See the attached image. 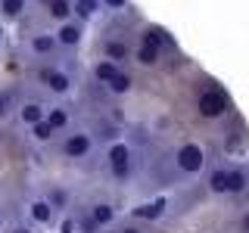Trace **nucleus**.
<instances>
[{"mask_svg": "<svg viewBox=\"0 0 249 233\" xmlns=\"http://www.w3.org/2000/svg\"><path fill=\"white\" fill-rule=\"evenodd\" d=\"M175 165L184 171V174H199L206 168V150L199 143H184L181 150L175 152Z\"/></svg>", "mask_w": 249, "mask_h": 233, "instance_id": "nucleus-1", "label": "nucleus"}, {"mask_svg": "<svg viewBox=\"0 0 249 233\" xmlns=\"http://www.w3.org/2000/svg\"><path fill=\"white\" fill-rule=\"evenodd\" d=\"M196 109H199L202 118H221V115L228 112V97H224L221 87H209V90L199 93Z\"/></svg>", "mask_w": 249, "mask_h": 233, "instance_id": "nucleus-2", "label": "nucleus"}, {"mask_svg": "<svg viewBox=\"0 0 249 233\" xmlns=\"http://www.w3.org/2000/svg\"><path fill=\"white\" fill-rule=\"evenodd\" d=\"M109 168H112V174L119 181H124L131 174V146H124V143L109 146Z\"/></svg>", "mask_w": 249, "mask_h": 233, "instance_id": "nucleus-3", "label": "nucleus"}, {"mask_svg": "<svg viewBox=\"0 0 249 233\" xmlns=\"http://www.w3.org/2000/svg\"><path fill=\"white\" fill-rule=\"evenodd\" d=\"M62 152H66L69 159H84V155L90 152V137L88 134H72L62 143Z\"/></svg>", "mask_w": 249, "mask_h": 233, "instance_id": "nucleus-4", "label": "nucleus"}, {"mask_svg": "<svg viewBox=\"0 0 249 233\" xmlns=\"http://www.w3.org/2000/svg\"><path fill=\"white\" fill-rule=\"evenodd\" d=\"M41 81H44L53 93H66L69 84H72V81H69V75H66V72H56V68H41Z\"/></svg>", "mask_w": 249, "mask_h": 233, "instance_id": "nucleus-5", "label": "nucleus"}, {"mask_svg": "<svg viewBox=\"0 0 249 233\" xmlns=\"http://www.w3.org/2000/svg\"><path fill=\"white\" fill-rule=\"evenodd\" d=\"M228 177H231V168H212L209 171V190L215 193V196H224L228 193Z\"/></svg>", "mask_w": 249, "mask_h": 233, "instance_id": "nucleus-6", "label": "nucleus"}, {"mask_svg": "<svg viewBox=\"0 0 249 233\" xmlns=\"http://www.w3.org/2000/svg\"><path fill=\"white\" fill-rule=\"evenodd\" d=\"M56 41L62 47H75L81 41V25H78V22H62V28L56 31Z\"/></svg>", "mask_w": 249, "mask_h": 233, "instance_id": "nucleus-7", "label": "nucleus"}, {"mask_svg": "<svg viewBox=\"0 0 249 233\" xmlns=\"http://www.w3.org/2000/svg\"><path fill=\"white\" fill-rule=\"evenodd\" d=\"M137 217H143V221H156V217L165 215V199H153V202H143V205L134 208Z\"/></svg>", "mask_w": 249, "mask_h": 233, "instance_id": "nucleus-8", "label": "nucleus"}, {"mask_svg": "<svg viewBox=\"0 0 249 233\" xmlns=\"http://www.w3.org/2000/svg\"><path fill=\"white\" fill-rule=\"evenodd\" d=\"M249 186V171H243V168H231V177H228V193L231 196H240Z\"/></svg>", "mask_w": 249, "mask_h": 233, "instance_id": "nucleus-9", "label": "nucleus"}, {"mask_svg": "<svg viewBox=\"0 0 249 233\" xmlns=\"http://www.w3.org/2000/svg\"><path fill=\"white\" fill-rule=\"evenodd\" d=\"M56 44L59 41L53 34H35V37H31V50H35L37 56H50V53L56 50Z\"/></svg>", "mask_w": 249, "mask_h": 233, "instance_id": "nucleus-10", "label": "nucleus"}, {"mask_svg": "<svg viewBox=\"0 0 249 233\" xmlns=\"http://www.w3.org/2000/svg\"><path fill=\"white\" fill-rule=\"evenodd\" d=\"M140 44H150V47H159V50H162L165 44H171V37H168L162 28H146V31H143V41H140Z\"/></svg>", "mask_w": 249, "mask_h": 233, "instance_id": "nucleus-11", "label": "nucleus"}, {"mask_svg": "<svg viewBox=\"0 0 249 233\" xmlns=\"http://www.w3.org/2000/svg\"><path fill=\"white\" fill-rule=\"evenodd\" d=\"M159 47H150V44H140L137 47V62L140 66H156V62H159Z\"/></svg>", "mask_w": 249, "mask_h": 233, "instance_id": "nucleus-12", "label": "nucleus"}, {"mask_svg": "<svg viewBox=\"0 0 249 233\" xmlns=\"http://www.w3.org/2000/svg\"><path fill=\"white\" fill-rule=\"evenodd\" d=\"M31 217H35L37 224H50L53 205H50V202H31Z\"/></svg>", "mask_w": 249, "mask_h": 233, "instance_id": "nucleus-13", "label": "nucleus"}, {"mask_svg": "<svg viewBox=\"0 0 249 233\" xmlns=\"http://www.w3.org/2000/svg\"><path fill=\"white\" fill-rule=\"evenodd\" d=\"M19 115H22V121H25V124H37V121H44V109L37 106V103H25Z\"/></svg>", "mask_w": 249, "mask_h": 233, "instance_id": "nucleus-14", "label": "nucleus"}, {"mask_svg": "<svg viewBox=\"0 0 249 233\" xmlns=\"http://www.w3.org/2000/svg\"><path fill=\"white\" fill-rule=\"evenodd\" d=\"M93 75H97V81H103V84H109L115 75H119V68H115V62L112 59H106V62H100L97 68H93Z\"/></svg>", "mask_w": 249, "mask_h": 233, "instance_id": "nucleus-15", "label": "nucleus"}, {"mask_svg": "<svg viewBox=\"0 0 249 233\" xmlns=\"http://www.w3.org/2000/svg\"><path fill=\"white\" fill-rule=\"evenodd\" d=\"M112 217H115L112 205H103V202H100V205H93V208H90V221H93V224H109Z\"/></svg>", "mask_w": 249, "mask_h": 233, "instance_id": "nucleus-16", "label": "nucleus"}, {"mask_svg": "<svg viewBox=\"0 0 249 233\" xmlns=\"http://www.w3.org/2000/svg\"><path fill=\"white\" fill-rule=\"evenodd\" d=\"M106 59H112V62L128 59V44H124V41H109L106 44Z\"/></svg>", "mask_w": 249, "mask_h": 233, "instance_id": "nucleus-17", "label": "nucleus"}, {"mask_svg": "<svg viewBox=\"0 0 249 233\" xmlns=\"http://www.w3.org/2000/svg\"><path fill=\"white\" fill-rule=\"evenodd\" d=\"M69 13H72V3L69 0H50V16L59 22H69Z\"/></svg>", "mask_w": 249, "mask_h": 233, "instance_id": "nucleus-18", "label": "nucleus"}, {"mask_svg": "<svg viewBox=\"0 0 249 233\" xmlns=\"http://www.w3.org/2000/svg\"><path fill=\"white\" fill-rule=\"evenodd\" d=\"M131 84H134V81H131V75L128 72H119L112 81H109V90H112V93H128Z\"/></svg>", "mask_w": 249, "mask_h": 233, "instance_id": "nucleus-19", "label": "nucleus"}, {"mask_svg": "<svg viewBox=\"0 0 249 233\" xmlns=\"http://www.w3.org/2000/svg\"><path fill=\"white\" fill-rule=\"evenodd\" d=\"M47 121H50V128H53V131H59V128H66V121H69V115H66V109H50V115H47Z\"/></svg>", "mask_w": 249, "mask_h": 233, "instance_id": "nucleus-20", "label": "nucleus"}, {"mask_svg": "<svg viewBox=\"0 0 249 233\" xmlns=\"http://www.w3.org/2000/svg\"><path fill=\"white\" fill-rule=\"evenodd\" d=\"M93 10H97V0H75V13L81 16V19H90Z\"/></svg>", "mask_w": 249, "mask_h": 233, "instance_id": "nucleus-21", "label": "nucleus"}, {"mask_svg": "<svg viewBox=\"0 0 249 233\" xmlns=\"http://www.w3.org/2000/svg\"><path fill=\"white\" fill-rule=\"evenodd\" d=\"M31 131H35V140H50L53 137V128H50V121H37V124H31Z\"/></svg>", "mask_w": 249, "mask_h": 233, "instance_id": "nucleus-22", "label": "nucleus"}, {"mask_svg": "<svg viewBox=\"0 0 249 233\" xmlns=\"http://www.w3.org/2000/svg\"><path fill=\"white\" fill-rule=\"evenodd\" d=\"M0 6H3V13H6V16H19L22 10H25V0H3Z\"/></svg>", "mask_w": 249, "mask_h": 233, "instance_id": "nucleus-23", "label": "nucleus"}, {"mask_svg": "<svg viewBox=\"0 0 249 233\" xmlns=\"http://www.w3.org/2000/svg\"><path fill=\"white\" fill-rule=\"evenodd\" d=\"M50 205L53 208H62V205H66V193H62V190H53L50 193Z\"/></svg>", "mask_w": 249, "mask_h": 233, "instance_id": "nucleus-24", "label": "nucleus"}, {"mask_svg": "<svg viewBox=\"0 0 249 233\" xmlns=\"http://www.w3.org/2000/svg\"><path fill=\"white\" fill-rule=\"evenodd\" d=\"M103 3L109 6V10H124V6H128V0H103Z\"/></svg>", "mask_w": 249, "mask_h": 233, "instance_id": "nucleus-25", "label": "nucleus"}, {"mask_svg": "<svg viewBox=\"0 0 249 233\" xmlns=\"http://www.w3.org/2000/svg\"><path fill=\"white\" fill-rule=\"evenodd\" d=\"M240 230H243V233H249V212L243 215V221H240Z\"/></svg>", "mask_w": 249, "mask_h": 233, "instance_id": "nucleus-26", "label": "nucleus"}, {"mask_svg": "<svg viewBox=\"0 0 249 233\" xmlns=\"http://www.w3.org/2000/svg\"><path fill=\"white\" fill-rule=\"evenodd\" d=\"M72 230H75V224H72V221H66V224H62V233H72Z\"/></svg>", "mask_w": 249, "mask_h": 233, "instance_id": "nucleus-27", "label": "nucleus"}, {"mask_svg": "<svg viewBox=\"0 0 249 233\" xmlns=\"http://www.w3.org/2000/svg\"><path fill=\"white\" fill-rule=\"evenodd\" d=\"M13 233H31V230H28V227H16Z\"/></svg>", "mask_w": 249, "mask_h": 233, "instance_id": "nucleus-28", "label": "nucleus"}, {"mask_svg": "<svg viewBox=\"0 0 249 233\" xmlns=\"http://www.w3.org/2000/svg\"><path fill=\"white\" fill-rule=\"evenodd\" d=\"M3 106H6V100H3V97H0V115H3Z\"/></svg>", "mask_w": 249, "mask_h": 233, "instance_id": "nucleus-29", "label": "nucleus"}, {"mask_svg": "<svg viewBox=\"0 0 249 233\" xmlns=\"http://www.w3.org/2000/svg\"><path fill=\"white\" fill-rule=\"evenodd\" d=\"M122 233H140V230H134V227H128V230H122Z\"/></svg>", "mask_w": 249, "mask_h": 233, "instance_id": "nucleus-30", "label": "nucleus"}, {"mask_svg": "<svg viewBox=\"0 0 249 233\" xmlns=\"http://www.w3.org/2000/svg\"><path fill=\"white\" fill-rule=\"evenodd\" d=\"M0 227H3V217H0Z\"/></svg>", "mask_w": 249, "mask_h": 233, "instance_id": "nucleus-31", "label": "nucleus"}, {"mask_svg": "<svg viewBox=\"0 0 249 233\" xmlns=\"http://www.w3.org/2000/svg\"><path fill=\"white\" fill-rule=\"evenodd\" d=\"M0 37H3V28H0Z\"/></svg>", "mask_w": 249, "mask_h": 233, "instance_id": "nucleus-32", "label": "nucleus"}, {"mask_svg": "<svg viewBox=\"0 0 249 233\" xmlns=\"http://www.w3.org/2000/svg\"><path fill=\"white\" fill-rule=\"evenodd\" d=\"M112 233H122V230H112Z\"/></svg>", "mask_w": 249, "mask_h": 233, "instance_id": "nucleus-33", "label": "nucleus"}]
</instances>
